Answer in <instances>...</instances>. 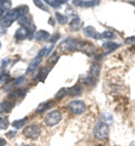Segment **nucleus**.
Masks as SVG:
<instances>
[{
  "mask_svg": "<svg viewBox=\"0 0 135 146\" xmlns=\"http://www.w3.org/2000/svg\"><path fill=\"white\" fill-rule=\"evenodd\" d=\"M28 13V7L27 6H20L13 10H9L8 13L5 14V16L0 19V25L2 28H8L13 25L14 21L18 20L20 17L27 15Z\"/></svg>",
  "mask_w": 135,
  "mask_h": 146,
  "instance_id": "nucleus-1",
  "label": "nucleus"
},
{
  "mask_svg": "<svg viewBox=\"0 0 135 146\" xmlns=\"http://www.w3.org/2000/svg\"><path fill=\"white\" fill-rule=\"evenodd\" d=\"M86 43L87 42L80 40V39H77V38H68V39L62 40L60 43L59 48L63 53H70V52L77 51V50H83Z\"/></svg>",
  "mask_w": 135,
  "mask_h": 146,
  "instance_id": "nucleus-2",
  "label": "nucleus"
},
{
  "mask_svg": "<svg viewBox=\"0 0 135 146\" xmlns=\"http://www.w3.org/2000/svg\"><path fill=\"white\" fill-rule=\"evenodd\" d=\"M94 136L98 141H104L107 139L109 136V127L106 123L99 121L94 128Z\"/></svg>",
  "mask_w": 135,
  "mask_h": 146,
  "instance_id": "nucleus-3",
  "label": "nucleus"
},
{
  "mask_svg": "<svg viewBox=\"0 0 135 146\" xmlns=\"http://www.w3.org/2000/svg\"><path fill=\"white\" fill-rule=\"evenodd\" d=\"M61 120H62V112L58 109L51 110L50 112L46 113V116L44 118V123L49 127H53V126L58 125Z\"/></svg>",
  "mask_w": 135,
  "mask_h": 146,
  "instance_id": "nucleus-4",
  "label": "nucleus"
},
{
  "mask_svg": "<svg viewBox=\"0 0 135 146\" xmlns=\"http://www.w3.org/2000/svg\"><path fill=\"white\" fill-rule=\"evenodd\" d=\"M23 135H24V137H26L28 139H36L41 135V127L36 124L28 125L27 127L24 128Z\"/></svg>",
  "mask_w": 135,
  "mask_h": 146,
  "instance_id": "nucleus-5",
  "label": "nucleus"
},
{
  "mask_svg": "<svg viewBox=\"0 0 135 146\" xmlns=\"http://www.w3.org/2000/svg\"><path fill=\"white\" fill-rule=\"evenodd\" d=\"M46 50H47V47H43V48H42V50L39 52V54H37L35 57H34V58H33V61L29 63V65H28V68H27L26 74L32 73L34 70H36L39 65H41V63H42V61H43L44 55L46 54Z\"/></svg>",
  "mask_w": 135,
  "mask_h": 146,
  "instance_id": "nucleus-6",
  "label": "nucleus"
},
{
  "mask_svg": "<svg viewBox=\"0 0 135 146\" xmlns=\"http://www.w3.org/2000/svg\"><path fill=\"white\" fill-rule=\"evenodd\" d=\"M68 108L74 115H82L87 110V106L82 100H73L68 105Z\"/></svg>",
  "mask_w": 135,
  "mask_h": 146,
  "instance_id": "nucleus-7",
  "label": "nucleus"
},
{
  "mask_svg": "<svg viewBox=\"0 0 135 146\" xmlns=\"http://www.w3.org/2000/svg\"><path fill=\"white\" fill-rule=\"evenodd\" d=\"M28 91V89L27 88H19V89H16V90H14V91H11L9 94H8V99H10V100H17V99H21V98H24L25 97V94L27 93Z\"/></svg>",
  "mask_w": 135,
  "mask_h": 146,
  "instance_id": "nucleus-8",
  "label": "nucleus"
},
{
  "mask_svg": "<svg viewBox=\"0 0 135 146\" xmlns=\"http://www.w3.org/2000/svg\"><path fill=\"white\" fill-rule=\"evenodd\" d=\"M100 1H94V0H87V1H84V0H78V1H72V3L74 5V6H77V7H82V8H89V7H94V6H97L98 3H99Z\"/></svg>",
  "mask_w": 135,
  "mask_h": 146,
  "instance_id": "nucleus-9",
  "label": "nucleus"
},
{
  "mask_svg": "<svg viewBox=\"0 0 135 146\" xmlns=\"http://www.w3.org/2000/svg\"><path fill=\"white\" fill-rule=\"evenodd\" d=\"M83 34L87 37H90V38H95V39H99L100 38V34H98V32L96 31L95 27L92 26H87L83 28Z\"/></svg>",
  "mask_w": 135,
  "mask_h": 146,
  "instance_id": "nucleus-10",
  "label": "nucleus"
},
{
  "mask_svg": "<svg viewBox=\"0 0 135 146\" xmlns=\"http://www.w3.org/2000/svg\"><path fill=\"white\" fill-rule=\"evenodd\" d=\"M28 36H29V31H28V28H25V27H20L15 33V38L17 40H23Z\"/></svg>",
  "mask_w": 135,
  "mask_h": 146,
  "instance_id": "nucleus-11",
  "label": "nucleus"
},
{
  "mask_svg": "<svg viewBox=\"0 0 135 146\" xmlns=\"http://www.w3.org/2000/svg\"><path fill=\"white\" fill-rule=\"evenodd\" d=\"M82 25H83V23H82V20L79 18V17H74V18L69 23V27H70V29H71L72 32L79 31V29L82 27Z\"/></svg>",
  "mask_w": 135,
  "mask_h": 146,
  "instance_id": "nucleus-12",
  "label": "nucleus"
},
{
  "mask_svg": "<svg viewBox=\"0 0 135 146\" xmlns=\"http://www.w3.org/2000/svg\"><path fill=\"white\" fill-rule=\"evenodd\" d=\"M13 108H14V104H13V101H9V100H3V101L0 104V113L10 112Z\"/></svg>",
  "mask_w": 135,
  "mask_h": 146,
  "instance_id": "nucleus-13",
  "label": "nucleus"
},
{
  "mask_svg": "<svg viewBox=\"0 0 135 146\" xmlns=\"http://www.w3.org/2000/svg\"><path fill=\"white\" fill-rule=\"evenodd\" d=\"M53 101H45V102H41L39 106H37V108H36V112L37 113H43V112H45V111H47V110H50V108H52L53 107Z\"/></svg>",
  "mask_w": 135,
  "mask_h": 146,
  "instance_id": "nucleus-14",
  "label": "nucleus"
},
{
  "mask_svg": "<svg viewBox=\"0 0 135 146\" xmlns=\"http://www.w3.org/2000/svg\"><path fill=\"white\" fill-rule=\"evenodd\" d=\"M120 45L118 44V43H115V42H110V40H108V42H105L104 44H102V48L107 52V53H110V52H113V51H115L116 48H118Z\"/></svg>",
  "mask_w": 135,
  "mask_h": 146,
  "instance_id": "nucleus-15",
  "label": "nucleus"
},
{
  "mask_svg": "<svg viewBox=\"0 0 135 146\" xmlns=\"http://www.w3.org/2000/svg\"><path fill=\"white\" fill-rule=\"evenodd\" d=\"M99 73H100V65L99 64H92L91 68H90V71H89V76L92 80H97L98 76H99Z\"/></svg>",
  "mask_w": 135,
  "mask_h": 146,
  "instance_id": "nucleus-16",
  "label": "nucleus"
},
{
  "mask_svg": "<svg viewBox=\"0 0 135 146\" xmlns=\"http://www.w3.org/2000/svg\"><path fill=\"white\" fill-rule=\"evenodd\" d=\"M34 37H35V39H36V40L42 42V40H46V39H49V38H50V34H49L46 31L41 29V31H37V32L35 33Z\"/></svg>",
  "mask_w": 135,
  "mask_h": 146,
  "instance_id": "nucleus-17",
  "label": "nucleus"
},
{
  "mask_svg": "<svg viewBox=\"0 0 135 146\" xmlns=\"http://www.w3.org/2000/svg\"><path fill=\"white\" fill-rule=\"evenodd\" d=\"M18 23H19V25L21 27H25V28H28V27H31L33 25L32 24V18L28 15H25V16L20 17L18 19Z\"/></svg>",
  "mask_w": 135,
  "mask_h": 146,
  "instance_id": "nucleus-18",
  "label": "nucleus"
},
{
  "mask_svg": "<svg viewBox=\"0 0 135 146\" xmlns=\"http://www.w3.org/2000/svg\"><path fill=\"white\" fill-rule=\"evenodd\" d=\"M50 71H51V68H49V66H46V68H43V69H41V71H39V72L37 73V76H36L37 81L44 82Z\"/></svg>",
  "mask_w": 135,
  "mask_h": 146,
  "instance_id": "nucleus-19",
  "label": "nucleus"
},
{
  "mask_svg": "<svg viewBox=\"0 0 135 146\" xmlns=\"http://www.w3.org/2000/svg\"><path fill=\"white\" fill-rule=\"evenodd\" d=\"M82 93V87L80 84H74L73 87H71L69 89V96L71 97H77Z\"/></svg>",
  "mask_w": 135,
  "mask_h": 146,
  "instance_id": "nucleus-20",
  "label": "nucleus"
},
{
  "mask_svg": "<svg viewBox=\"0 0 135 146\" xmlns=\"http://www.w3.org/2000/svg\"><path fill=\"white\" fill-rule=\"evenodd\" d=\"M27 121H28V118L25 117V118H23V119L14 120V123H13L11 125H13V127L15 128V129H20V128H23V126H25V125L27 124Z\"/></svg>",
  "mask_w": 135,
  "mask_h": 146,
  "instance_id": "nucleus-21",
  "label": "nucleus"
},
{
  "mask_svg": "<svg viewBox=\"0 0 135 146\" xmlns=\"http://www.w3.org/2000/svg\"><path fill=\"white\" fill-rule=\"evenodd\" d=\"M47 5H50L51 7H53V8H58V7H61L62 5H64V3H67L68 1H65V0H46L45 1Z\"/></svg>",
  "mask_w": 135,
  "mask_h": 146,
  "instance_id": "nucleus-22",
  "label": "nucleus"
},
{
  "mask_svg": "<svg viewBox=\"0 0 135 146\" xmlns=\"http://www.w3.org/2000/svg\"><path fill=\"white\" fill-rule=\"evenodd\" d=\"M68 93H69V89H67V88H62L61 90H59L58 93L55 94V99L57 100H62L63 98H65L67 96H68Z\"/></svg>",
  "mask_w": 135,
  "mask_h": 146,
  "instance_id": "nucleus-23",
  "label": "nucleus"
},
{
  "mask_svg": "<svg viewBox=\"0 0 135 146\" xmlns=\"http://www.w3.org/2000/svg\"><path fill=\"white\" fill-rule=\"evenodd\" d=\"M11 6H13V3H11V1H0V9L2 10V11H7V10H9L10 8H11Z\"/></svg>",
  "mask_w": 135,
  "mask_h": 146,
  "instance_id": "nucleus-24",
  "label": "nucleus"
},
{
  "mask_svg": "<svg viewBox=\"0 0 135 146\" xmlns=\"http://www.w3.org/2000/svg\"><path fill=\"white\" fill-rule=\"evenodd\" d=\"M55 17H57V19H58V21L60 24H67L69 21L68 16H64L61 13H55Z\"/></svg>",
  "mask_w": 135,
  "mask_h": 146,
  "instance_id": "nucleus-25",
  "label": "nucleus"
},
{
  "mask_svg": "<svg viewBox=\"0 0 135 146\" xmlns=\"http://www.w3.org/2000/svg\"><path fill=\"white\" fill-rule=\"evenodd\" d=\"M9 126V119L7 117H0V129H7Z\"/></svg>",
  "mask_w": 135,
  "mask_h": 146,
  "instance_id": "nucleus-26",
  "label": "nucleus"
},
{
  "mask_svg": "<svg viewBox=\"0 0 135 146\" xmlns=\"http://www.w3.org/2000/svg\"><path fill=\"white\" fill-rule=\"evenodd\" d=\"M11 79V76H10V74L9 73H2L1 75H0V83H2V84H6L9 80Z\"/></svg>",
  "mask_w": 135,
  "mask_h": 146,
  "instance_id": "nucleus-27",
  "label": "nucleus"
},
{
  "mask_svg": "<svg viewBox=\"0 0 135 146\" xmlns=\"http://www.w3.org/2000/svg\"><path fill=\"white\" fill-rule=\"evenodd\" d=\"M100 36L102 37V38H105V39H109V38H112V37L114 36V32L113 31H104L100 34Z\"/></svg>",
  "mask_w": 135,
  "mask_h": 146,
  "instance_id": "nucleus-28",
  "label": "nucleus"
},
{
  "mask_svg": "<svg viewBox=\"0 0 135 146\" xmlns=\"http://www.w3.org/2000/svg\"><path fill=\"white\" fill-rule=\"evenodd\" d=\"M60 37H61V35H60L59 33H55V34H53L52 36H50V39H49V40H50V42H51L52 44H54V43H55V42L58 40Z\"/></svg>",
  "mask_w": 135,
  "mask_h": 146,
  "instance_id": "nucleus-29",
  "label": "nucleus"
},
{
  "mask_svg": "<svg viewBox=\"0 0 135 146\" xmlns=\"http://www.w3.org/2000/svg\"><path fill=\"white\" fill-rule=\"evenodd\" d=\"M34 3H35V5L37 6V7H39L41 9H43L44 11H47V8H46V7L44 6V3H43L42 1H37V0H34Z\"/></svg>",
  "mask_w": 135,
  "mask_h": 146,
  "instance_id": "nucleus-30",
  "label": "nucleus"
},
{
  "mask_svg": "<svg viewBox=\"0 0 135 146\" xmlns=\"http://www.w3.org/2000/svg\"><path fill=\"white\" fill-rule=\"evenodd\" d=\"M127 44H133L135 43V36H131V37H127L126 40H125Z\"/></svg>",
  "mask_w": 135,
  "mask_h": 146,
  "instance_id": "nucleus-31",
  "label": "nucleus"
},
{
  "mask_svg": "<svg viewBox=\"0 0 135 146\" xmlns=\"http://www.w3.org/2000/svg\"><path fill=\"white\" fill-rule=\"evenodd\" d=\"M6 144H7V141L5 138L0 137V146H6Z\"/></svg>",
  "mask_w": 135,
  "mask_h": 146,
  "instance_id": "nucleus-32",
  "label": "nucleus"
},
{
  "mask_svg": "<svg viewBox=\"0 0 135 146\" xmlns=\"http://www.w3.org/2000/svg\"><path fill=\"white\" fill-rule=\"evenodd\" d=\"M49 24H51L52 26H55V23H54V19H53V18H50V19H49Z\"/></svg>",
  "mask_w": 135,
  "mask_h": 146,
  "instance_id": "nucleus-33",
  "label": "nucleus"
},
{
  "mask_svg": "<svg viewBox=\"0 0 135 146\" xmlns=\"http://www.w3.org/2000/svg\"><path fill=\"white\" fill-rule=\"evenodd\" d=\"M15 135H16V131H11V133H8V134H7L8 137H10V136H15Z\"/></svg>",
  "mask_w": 135,
  "mask_h": 146,
  "instance_id": "nucleus-34",
  "label": "nucleus"
},
{
  "mask_svg": "<svg viewBox=\"0 0 135 146\" xmlns=\"http://www.w3.org/2000/svg\"><path fill=\"white\" fill-rule=\"evenodd\" d=\"M2 17H3V11H2L1 9H0V19L2 18Z\"/></svg>",
  "mask_w": 135,
  "mask_h": 146,
  "instance_id": "nucleus-35",
  "label": "nucleus"
},
{
  "mask_svg": "<svg viewBox=\"0 0 135 146\" xmlns=\"http://www.w3.org/2000/svg\"><path fill=\"white\" fill-rule=\"evenodd\" d=\"M0 48H1V42H0Z\"/></svg>",
  "mask_w": 135,
  "mask_h": 146,
  "instance_id": "nucleus-36",
  "label": "nucleus"
},
{
  "mask_svg": "<svg viewBox=\"0 0 135 146\" xmlns=\"http://www.w3.org/2000/svg\"><path fill=\"white\" fill-rule=\"evenodd\" d=\"M21 146H29V145H21Z\"/></svg>",
  "mask_w": 135,
  "mask_h": 146,
  "instance_id": "nucleus-37",
  "label": "nucleus"
},
{
  "mask_svg": "<svg viewBox=\"0 0 135 146\" xmlns=\"http://www.w3.org/2000/svg\"><path fill=\"white\" fill-rule=\"evenodd\" d=\"M134 146H135V145H134Z\"/></svg>",
  "mask_w": 135,
  "mask_h": 146,
  "instance_id": "nucleus-38",
  "label": "nucleus"
}]
</instances>
